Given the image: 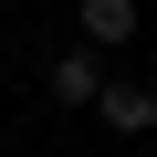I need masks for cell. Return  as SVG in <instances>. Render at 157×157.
<instances>
[{
	"label": "cell",
	"mask_w": 157,
	"mask_h": 157,
	"mask_svg": "<svg viewBox=\"0 0 157 157\" xmlns=\"http://www.w3.org/2000/svg\"><path fill=\"white\" fill-rule=\"evenodd\" d=\"M115 136H157V84H126V73H115V84H105V105H94Z\"/></svg>",
	"instance_id": "cell-3"
},
{
	"label": "cell",
	"mask_w": 157,
	"mask_h": 157,
	"mask_svg": "<svg viewBox=\"0 0 157 157\" xmlns=\"http://www.w3.org/2000/svg\"><path fill=\"white\" fill-rule=\"evenodd\" d=\"M105 84H115V73H105V52H94V42H73V52H52V63H42V94H52V105H105Z\"/></svg>",
	"instance_id": "cell-1"
},
{
	"label": "cell",
	"mask_w": 157,
	"mask_h": 157,
	"mask_svg": "<svg viewBox=\"0 0 157 157\" xmlns=\"http://www.w3.org/2000/svg\"><path fill=\"white\" fill-rule=\"evenodd\" d=\"M147 32V0H84L73 11V42H94V52H126Z\"/></svg>",
	"instance_id": "cell-2"
}]
</instances>
